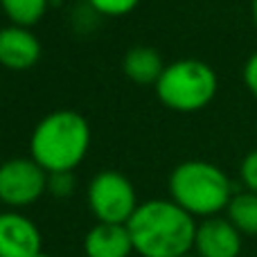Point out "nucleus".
Here are the masks:
<instances>
[{
  "instance_id": "obj_1",
  "label": "nucleus",
  "mask_w": 257,
  "mask_h": 257,
  "mask_svg": "<svg viewBox=\"0 0 257 257\" xmlns=\"http://www.w3.org/2000/svg\"><path fill=\"white\" fill-rule=\"evenodd\" d=\"M126 228L140 257H183L194 248L199 223L172 199H151L138 205Z\"/></svg>"
},
{
  "instance_id": "obj_2",
  "label": "nucleus",
  "mask_w": 257,
  "mask_h": 257,
  "mask_svg": "<svg viewBox=\"0 0 257 257\" xmlns=\"http://www.w3.org/2000/svg\"><path fill=\"white\" fill-rule=\"evenodd\" d=\"M90 149V126L77 111H52L34 126L30 158L48 174L72 172Z\"/></svg>"
},
{
  "instance_id": "obj_3",
  "label": "nucleus",
  "mask_w": 257,
  "mask_h": 257,
  "mask_svg": "<svg viewBox=\"0 0 257 257\" xmlns=\"http://www.w3.org/2000/svg\"><path fill=\"white\" fill-rule=\"evenodd\" d=\"M232 196L230 178L212 163L185 160L169 174V199L192 217H217Z\"/></svg>"
},
{
  "instance_id": "obj_4",
  "label": "nucleus",
  "mask_w": 257,
  "mask_h": 257,
  "mask_svg": "<svg viewBox=\"0 0 257 257\" xmlns=\"http://www.w3.org/2000/svg\"><path fill=\"white\" fill-rule=\"evenodd\" d=\"M219 88L217 72L199 59H181L165 66L156 81V95L167 108L178 113H194L214 99Z\"/></svg>"
},
{
  "instance_id": "obj_5",
  "label": "nucleus",
  "mask_w": 257,
  "mask_h": 257,
  "mask_svg": "<svg viewBox=\"0 0 257 257\" xmlns=\"http://www.w3.org/2000/svg\"><path fill=\"white\" fill-rule=\"evenodd\" d=\"M88 205L97 223H120L126 226L138 210L136 187L122 172L104 169L95 174L88 185Z\"/></svg>"
},
{
  "instance_id": "obj_6",
  "label": "nucleus",
  "mask_w": 257,
  "mask_h": 257,
  "mask_svg": "<svg viewBox=\"0 0 257 257\" xmlns=\"http://www.w3.org/2000/svg\"><path fill=\"white\" fill-rule=\"evenodd\" d=\"M48 192V172L32 158H9L0 165V201L27 208Z\"/></svg>"
},
{
  "instance_id": "obj_7",
  "label": "nucleus",
  "mask_w": 257,
  "mask_h": 257,
  "mask_svg": "<svg viewBox=\"0 0 257 257\" xmlns=\"http://www.w3.org/2000/svg\"><path fill=\"white\" fill-rule=\"evenodd\" d=\"M41 253V230L21 212H0V257H34Z\"/></svg>"
},
{
  "instance_id": "obj_8",
  "label": "nucleus",
  "mask_w": 257,
  "mask_h": 257,
  "mask_svg": "<svg viewBox=\"0 0 257 257\" xmlns=\"http://www.w3.org/2000/svg\"><path fill=\"white\" fill-rule=\"evenodd\" d=\"M196 257H239L241 232L223 217L203 219L196 228Z\"/></svg>"
},
{
  "instance_id": "obj_9",
  "label": "nucleus",
  "mask_w": 257,
  "mask_h": 257,
  "mask_svg": "<svg viewBox=\"0 0 257 257\" xmlns=\"http://www.w3.org/2000/svg\"><path fill=\"white\" fill-rule=\"evenodd\" d=\"M41 59V41L27 27L7 25L0 30V66L7 70H30Z\"/></svg>"
},
{
  "instance_id": "obj_10",
  "label": "nucleus",
  "mask_w": 257,
  "mask_h": 257,
  "mask_svg": "<svg viewBox=\"0 0 257 257\" xmlns=\"http://www.w3.org/2000/svg\"><path fill=\"white\" fill-rule=\"evenodd\" d=\"M86 257H128L133 253L131 232L120 223H97L84 239Z\"/></svg>"
},
{
  "instance_id": "obj_11",
  "label": "nucleus",
  "mask_w": 257,
  "mask_h": 257,
  "mask_svg": "<svg viewBox=\"0 0 257 257\" xmlns=\"http://www.w3.org/2000/svg\"><path fill=\"white\" fill-rule=\"evenodd\" d=\"M122 70L133 84L149 86L160 79L165 70V63L160 59V54L149 45H136L126 52L124 61H122Z\"/></svg>"
},
{
  "instance_id": "obj_12",
  "label": "nucleus",
  "mask_w": 257,
  "mask_h": 257,
  "mask_svg": "<svg viewBox=\"0 0 257 257\" xmlns=\"http://www.w3.org/2000/svg\"><path fill=\"white\" fill-rule=\"evenodd\" d=\"M228 221L241 232V235L257 237V194L255 192H239L230 199L226 208Z\"/></svg>"
},
{
  "instance_id": "obj_13",
  "label": "nucleus",
  "mask_w": 257,
  "mask_h": 257,
  "mask_svg": "<svg viewBox=\"0 0 257 257\" xmlns=\"http://www.w3.org/2000/svg\"><path fill=\"white\" fill-rule=\"evenodd\" d=\"M50 0H0L5 16H7L9 25L18 27H34L48 12Z\"/></svg>"
},
{
  "instance_id": "obj_14",
  "label": "nucleus",
  "mask_w": 257,
  "mask_h": 257,
  "mask_svg": "<svg viewBox=\"0 0 257 257\" xmlns=\"http://www.w3.org/2000/svg\"><path fill=\"white\" fill-rule=\"evenodd\" d=\"M88 5L97 14H102V16L117 18V16L131 14L140 5V0H88Z\"/></svg>"
},
{
  "instance_id": "obj_15",
  "label": "nucleus",
  "mask_w": 257,
  "mask_h": 257,
  "mask_svg": "<svg viewBox=\"0 0 257 257\" xmlns=\"http://www.w3.org/2000/svg\"><path fill=\"white\" fill-rule=\"evenodd\" d=\"M77 181L72 176V172H57V174H48V192L57 199H66L75 192Z\"/></svg>"
},
{
  "instance_id": "obj_16",
  "label": "nucleus",
  "mask_w": 257,
  "mask_h": 257,
  "mask_svg": "<svg viewBox=\"0 0 257 257\" xmlns=\"http://www.w3.org/2000/svg\"><path fill=\"white\" fill-rule=\"evenodd\" d=\"M239 176H241V183L246 185V190L257 194V149L246 154V158L241 160Z\"/></svg>"
},
{
  "instance_id": "obj_17",
  "label": "nucleus",
  "mask_w": 257,
  "mask_h": 257,
  "mask_svg": "<svg viewBox=\"0 0 257 257\" xmlns=\"http://www.w3.org/2000/svg\"><path fill=\"white\" fill-rule=\"evenodd\" d=\"M244 84H246V88L257 97V52L250 54L248 61H246V66H244Z\"/></svg>"
},
{
  "instance_id": "obj_18",
  "label": "nucleus",
  "mask_w": 257,
  "mask_h": 257,
  "mask_svg": "<svg viewBox=\"0 0 257 257\" xmlns=\"http://www.w3.org/2000/svg\"><path fill=\"white\" fill-rule=\"evenodd\" d=\"M253 21H255V27H257V0H253Z\"/></svg>"
},
{
  "instance_id": "obj_19",
  "label": "nucleus",
  "mask_w": 257,
  "mask_h": 257,
  "mask_svg": "<svg viewBox=\"0 0 257 257\" xmlns=\"http://www.w3.org/2000/svg\"><path fill=\"white\" fill-rule=\"evenodd\" d=\"M34 257H50V255H45L43 250H41V253H39V255H34Z\"/></svg>"
},
{
  "instance_id": "obj_20",
  "label": "nucleus",
  "mask_w": 257,
  "mask_h": 257,
  "mask_svg": "<svg viewBox=\"0 0 257 257\" xmlns=\"http://www.w3.org/2000/svg\"><path fill=\"white\" fill-rule=\"evenodd\" d=\"M183 257H196V255H183Z\"/></svg>"
}]
</instances>
